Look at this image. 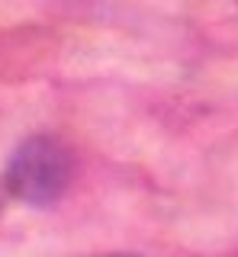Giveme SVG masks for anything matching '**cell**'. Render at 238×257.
Masks as SVG:
<instances>
[{
	"instance_id": "1",
	"label": "cell",
	"mask_w": 238,
	"mask_h": 257,
	"mask_svg": "<svg viewBox=\"0 0 238 257\" xmlns=\"http://www.w3.org/2000/svg\"><path fill=\"white\" fill-rule=\"evenodd\" d=\"M74 177V155L65 142L52 135H36L10 161L7 190L29 206H52L71 187Z\"/></svg>"
}]
</instances>
